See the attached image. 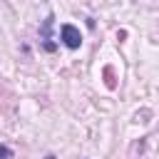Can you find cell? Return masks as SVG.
<instances>
[{
  "mask_svg": "<svg viewBox=\"0 0 159 159\" xmlns=\"http://www.w3.org/2000/svg\"><path fill=\"white\" fill-rule=\"evenodd\" d=\"M60 40H62L65 47H70V50H77V47L82 45V35H80V30H77L75 25H70V22H65V25L60 27Z\"/></svg>",
  "mask_w": 159,
  "mask_h": 159,
  "instance_id": "1",
  "label": "cell"
},
{
  "mask_svg": "<svg viewBox=\"0 0 159 159\" xmlns=\"http://www.w3.org/2000/svg\"><path fill=\"white\" fill-rule=\"evenodd\" d=\"M0 159H12V149L5 147V144H0Z\"/></svg>",
  "mask_w": 159,
  "mask_h": 159,
  "instance_id": "3",
  "label": "cell"
},
{
  "mask_svg": "<svg viewBox=\"0 0 159 159\" xmlns=\"http://www.w3.org/2000/svg\"><path fill=\"white\" fill-rule=\"evenodd\" d=\"M50 27H52V15L42 22V30H40V32H42V45H45V50L52 52V50H55V42H50Z\"/></svg>",
  "mask_w": 159,
  "mask_h": 159,
  "instance_id": "2",
  "label": "cell"
},
{
  "mask_svg": "<svg viewBox=\"0 0 159 159\" xmlns=\"http://www.w3.org/2000/svg\"><path fill=\"white\" fill-rule=\"evenodd\" d=\"M45 159H55V154H47V157H45Z\"/></svg>",
  "mask_w": 159,
  "mask_h": 159,
  "instance_id": "4",
  "label": "cell"
}]
</instances>
